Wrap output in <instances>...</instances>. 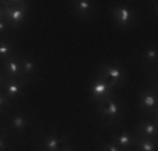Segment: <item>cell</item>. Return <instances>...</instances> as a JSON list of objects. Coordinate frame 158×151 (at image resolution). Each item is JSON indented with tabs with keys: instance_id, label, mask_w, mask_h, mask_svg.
I'll return each mask as SVG.
<instances>
[{
	"instance_id": "23",
	"label": "cell",
	"mask_w": 158,
	"mask_h": 151,
	"mask_svg": "<svg viewBox=\"0 0 158 151\" xmlns=\"http://www.w3.org/2000/svg\"><path fill=\"white\" fill-rule=\"evenodd\" d=\"M5 81H7V76L3 74V71L0 69V89L3 88V84H5Z\"/></svg>"
},
{
	"instance_id": "17",
	"label": "cell",
	"mask_w": 158,
	"mask_h": 151,
	"mask_svg": "<svg viewBox=\"0 0 158 151\" xmlns=\"http://www.w3.org/2000/svg\"><path fill=\"white\" fill-rule=\"evenodd\" d=\"M135 151H156V139L153 138H136Z\"/></svg>"
},
{
	"instance_id": "18",
	"label": "cell",
	"mask_w": 158,
	"mask_h": 151,
	"mask_svg": "<svg viewBox=\"0 0 158 151\" xmlns=\"http://www.w3.org/2000/svg\"><path fill=\"white\" fill-rule=\"evenodd\" d=\"M12 101L9 99V97H7V94L3 92L2 89H0V114H3V112H7L9 111L10 108H12Z\"/></svg>"
},
{
	"instance_id": "20",
	"label": "cell",
	"mask_w": 158,
	"mask_h": 151,
	"mask_svg": "<svg viewBox=\"0 0 158 151\" xmlns=\"http://www.w3.org/2000/svg\"><path fill=\"white\" fill-rule=\"evenodd\" d=\"M99 151H121L113 141H101L99 143Z\"/></svg>"
},
{
	"instance_id": "4",
	"label": "cell",
	"mask_w": 158,
	"mask_h": 151,
	"mask_svg": "<svg viewBox=\"0 0 158 151\" xmlns=\"http://www.w3.org/2000/svg\"><path fill=\"white\" fill-rule=\"evenodd\" d=\"M111 20L119 30H131L138 24V14L130 5H114L111 9Z\"/></svg>"
},
{
	"instance_id": "15",
	"label": "cell",
	"mask_w": 158,
	"mask_h": 151,
	"mask_svg": "<svg viewBox=\"0 0 158 151\" xmlns=\"http://www.w3.org/2000/svg\"><path fill=\"white\" fill-rule=\"evenodd\" d=\"M15 52H17V47H15V44H14L12 37L10 35L0 37V64H2L5 59L12 57Z\"/></svg>"
},
{
	"instance_id": "14",
	"label": "cell",
	"mask_w": 158,
	"mask_h": 151,
	"mask_svg": "<svg viewBox=\"0 0 158 151\" xmlns=\"http://www.w3.org/2000/svg\"><path fill=\"white\" fill-rule=\"evenodd\" d=\"M25 88H27V86H25L22 81H17V79H7L5 84H3V88H2V91L7 94V97H9L12 103H15L19 97L24 94Z\"/></svg>"
},
{
	"instance_id": "9",
	"label": "cell",
	"mask_w": 158,
	"mask_h": 151,
	"mask_svg": "<svg viewBox=\"0 0 158 151\" xmlns=\"http://www.w3.org/2000/svg\"><path fill=\"white\" fill-rule=\"evenodd\" d=\"M99 9V3L93 0H74L71 2V12L79 20H89L93 18Z\"/></svg>"
},
{
	"instance_id": "6",
	"label": "cell",
	"mask_w": 158,
	"mask_h": 151,
	"mask_svg": "<svg viewBox=\"0 0 158 151\" xmlns=\"http://www.w3.org/2000/svg\"><path fill=\"white\" fill-rule=\"evenodd\" d=\"M138 109L146 116V118H155L156 119V111H158V99H156V88L155 84L140 89L138 92Z\"/></svg>"
},
{
	"instance_id": "13",
	"label": "cell",
	"mask_w": 158,
	"mask_h": 151,
	"mask_svg": "<svg viewBox=\"0 0 158 151\" xmlns=\"http://www.w3.org/2000/svg\"><path fill=\"white\" fill-rule=\"evenodd\" d=\"M32 124V116L29 112H15L10 116L9 119V126L10 131L14 134H22L24 131H27V128Z\"/></svg>"
},
{
	"instance_id": "2",
	"label": "cell",
	"mask_w": 158,
	"mask_h": 151,
	"mask_svg": "<svg viewBox=\"0 0 158 151\" xmlns=\"http://www.w3.org/2000/svg\"><path fill=\"white\" fill-rule=\"evenodd\" d=\"M88 92H89V99H91L93 104L101 103L103 99H108V97H113L118 94V89L104 77L103 74H99L96 71L94 76L89 79L88 82Z\"/></svg>"
},
{
	"instance_id": "16",
	"label": "cell",
	"mask_w": 158,
	"mask_h": 151,
	"mask_svg": "<svg viewBox=\"0 0 158 151\" xmlns=\"http://www.w3.org/2000/svg\"><path fill=\"white\" fill-rule=\"evenodd\" d=\"M20 66H22V72H24V76L31 81V77L37 72V60L34 59V55L22 54L20 52Z\"/></svg>"
},
{
	"instance_id": "19",
	"label": "cell",
	"mask_w": 158,
	"mask_h": 151,
	"mask_svg": "<svg viewBox=\"0 0 158 151\" xmlns=\"http://www.w3.org/2000/svg\"><path fill=\"white\" fill-rule=\"evenodd\" d=\"M9 149V133L5 129H0V151H7Z\"/></svg>"
},
{
	"instance_id": "21",
	"label": "cell",
	"mask_w": 158,
	"mask_h": 151,
	"mask_svg": "<svg viewBox=\"0 0 158 151\" xmlns=\"http://www.w3.org/2000/svg\"><path fill=\"white\" fill-rule=\"evenodd\" d=\"M9 30H10L9 22H7L5 18H3V20H0V37H3V35H10Z\"/></svg>"
},
{
	"instance_id": "10",
	"label": "cell",
	"mask_w": 158,
	"mask_h": 151,
	"mask_svg": "<svg viewBox=\"0 0 158 151\" xmlns=\"http://www.w3.org/2000/svg\"><path fill=\"white\" fill-rule=\"evenodd\" d=\"M156 60H158V49L155 44H146L140 52V66L145 71H152L153 76L156 74Z\"/></svg>"
},
{
	"instance_id": "25",
	"label": "cell",
	"mask_w": 158,
	"mask_h": 151,
	"mask_svg": "<svg viewBox=\"0 0 158 151\" xmlns=\"http://www.w3.org/2000/svg\"><path fill=\"white\" fill-rule=\"evenodd\" d=\"M130 151H135V149H130Z\"/></svg>"
},
{
	"instance_id": "12",
	"label": "cell",
	"mask_w": 158,
	"mask_h": 151,
	"mask_svg": "<svg viewBox=\"0 0 158 151\" xmlns=\"http://www.w3.org/2000/svg\"><path fill=\"white\" fill-rule=\"evenodd\" d=\"M133 133L136 138H153L156 139L158 136V126L155 118H141L140 123L136 124V128L133 129Z\"/></svg>"
},
{
	"instance_id": "1",
	"label": "cell",
	"mask_w": 158,
	"mask_h": 151,
	"mask_svg": "<svg viewBox=\"0 0 158 151\" xmlns=\"http://www.w3.org/2000/svg\"><path fill=\"white\" fill-rule=\"evenodd\" d=\"M96 108V118L98 123L101 126H118L121 124L123 118H125V111H126V103L118 97V94L113 97H108V99H103L101 103L94 104Z\"/></svg>"
},
{
	"instance_id": "26",
	"label": "cell",
	"mask_w": 158,
	"mask_h": 151,
	"mask_svg": "<svg viewBox=\"0 0 158 151\" xmlns=\"http://www.w3.org/2000/svg\"><path fill=\"white\" fill-rule=\"evenodd\" d=\"M0 129H2V128H0Z\"/></svg>"
},
{
	"instance_id": "7",
	"label": "cell",
	"mask_w": 158,
	"mask_h": 151,
	"mask_svg": "<svg viewBox=\"0 0 158 151\" xmlns=\"http://www.w3.org/2000/svg\"><path fill=\"white\" fill-rule=\"evenodd\" d=\"M66 143H69L67 134H59L56 129H49L40 136L39 149L37 151H59Z\"/></svg>"
},
{
	"instance_id": "24",
	"label": "cell",
	"mask_w": 158,
	"mask_h": 151,
	"mask_svg": "<svg viewBox=\"0 0 158 151\" xmlns=\"http://www.w3.org/2000/svg\"><path fill=\"white\" fill-rule=\"evenodd\" d=\"M5 18V12H3V7L0 5V20H3Z\"/></svg>"
},
{
	"instance_id": "22",
	"label": "cell",
	"mask_w": 158,
	"mask_h": 151,
	"mask_svg": "<svg viewBox=\"0 0 158 151\" xmlns=\"http://www.w3.org/2000/svg\"><path fill=\"white\" fill-rule=\"evenodd\" d=\"M59 151H76V149H74V146L71 145V143H66V145H64Z\"/></svg>"
},
{
	"instance_id": "3",
	"label": "cell",
	"mask_w": 158,
	"mask_h": 151,
	"mask_svg": "<svg viewBox=\"0 0 158 151\" xmlns=\"http://www.w3.org/2000/svg\"><path fill=\"white\" fill-rule=\"evenodd\" d=\"M98 72L103 74L118 91L121 88H125L126 82H128V71H126V67L119 62H113V60L103 62L98 67Z\"/></svg>"
},
{
	"instance_id": "11",
	"label": "cell",
	"mask_w": 158,
	"mask_h": 151,
	"mask_svg": "<svg viewBox=\"0 0 158 151\" xmlns=\"http://www.w3.org/2000/svg\"><path fill=\"white\" fill-rule=\"evenodd\" d=\"M116 146L121 151H130L135 149V141H136V136H135L133 129H121V131H114L111 134V139Z\"/></svg>"
},
{
	"instance_id": "8",
	"label": "cell",
	"mask_w": 158,
	"mask_h": 151,
	"mask_svg": "<svg viewBox=\"0 0 158 151\" xmlns=\"http://www.w3.org/2000/svg\"><path fill=\"white\" fill-rule=\"evenodd\" d=\"M0 69L3 71V74L7 76V79H17V81H22L25 86L29 84V79L22 72V66H20V51H17L12 57L5 59L2 64H0Z\"/></svg>"
},
{
	"instance_id": "5",
	"label": "cell",
	"mask_w": 158,
	"mask_h": 151,
	"mask_svg": "<svg viewBox=\"0 0 158 151\" xmlns=\"http://www.w3.org/2000/svg\"><path fill=\"white\" fill-rule=\"evenodd\" d=\"M3 12H5V20L9 22L10 30H19L25 22H27L29 2H24V0L14 2V5H5L3 7Z\"/></svg>"
}]
</instances>
